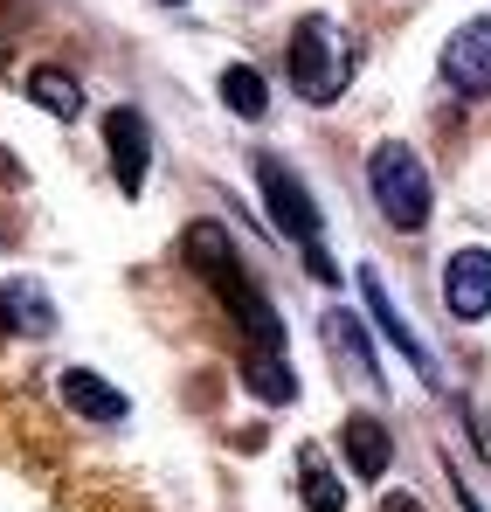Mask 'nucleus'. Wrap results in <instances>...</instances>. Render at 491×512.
Segmentation results:
<instances>
[{
    "instance_id": "obj_10",
    "label": "nucleus",
    "mask_w": 491,
    "mask_h": 512,
    "mask_svg": "<svg viewBox=\"0 0 491 512\" xmlns=\"http://www.w3.org/2000/svg\"><path fill=\"white\" fill-rule=\"evenodd\" d=\"M360 291H367V312H374V326H381L388 340L402 346V353H409V360H415V374H422V381L436 388V360H429V346L415 340V326H409V319H402V312L388 305V284H381L374 270H360Z\"/></svg>"
},
{
    "instance_id": "obj_16",
    "label": "nucleus",
    "mask_w": 491,
    "mask_h": 512,
    "mask_svg": "<svg viewBox=\"0 0 491 512\" xmlns=\"http://www.w3.org/2000/svg\"><path fill=\"white\" fill-rule=\"evenodd\" d=\"M326 340L339 346V353H353V367L374 374V353H367V340H360V326H346V312H332V319H326Z\"/></svg>"
},
{
    "instance_id": "obj_13",
    "label": "nucleus",
    "mask_w": 491,
    "mask_h": 512,
    "mask_svg": "<svg viewBox=\"0 0 491 512\" xmlns=\"http://www.w3.org/2000/svg\"><path fill=\"white\" fill-rule=\"evenodd\" d=\"M28 97H35L49 118H77V111H83L77 77H70V70H49V63H42V70H28Z\"/></svg>"
},
{
    "instance_id": "obj_18",
    "label": "nucleus",
    "mask_w": 491,
    "mask_h": 512,
    "mask_svg": "<svg viewBox=\"0 0 491 512\" xmlns=\"http://www.w3.org/2000/svg\"><path fill=\"white\" fill-rule=\"evenodd\" d=\"M0 173H14V167H7V153H0Z\"/></svg>"
},
{
    "instance_id": "obj_9",
    "label": "nucleus",
    "mask_w": 491,
    "mask_h": 512,
    "mask_svg": "<svg viewBox=\"0 0 491 512\" xmlns=\"http://www.w3.org/2000/svg\"><path fill=\"white\" fill-rule=\"evenodd\" d=\"M0 319L14 333H28V340H49L56 333V298L35 277H14V284H0Z\"/></svg>"
},
{
    "instance_id": "obj_7",
    "label": "nucleus",
    "mask_w": 491,
    "mask_h": 512,
    "mask_svg": "<svg viewBox=\"0 0 491 512\" xmlns=\"http://www.w3.org/2000/svg\"><path fill=\"white\" fill-rule=\"evenodd\" d=\"M443 84L457 90V97H491V14L478 21H464L450 42H443Z\"/></svg>"
},
{
    "instance_id": "obj_1",
    "label": "nucleus",
    "mask_w": 491,
    "mask_h": 512,
    "mask_svg": "<svg viewBox=\"0 0 491 512\" xmlns=\"http://www.w3.org/2000/svg\"><path fill=\"white\" fill-rule=\"evenodd\" d=\"M187 263L215 284V298L229 305V319H236L263 353H277V346H284V319L270 312V298L243 277V256H236V243H229V229H222V222H194V229H187Z\"/></svg>"
},
{
    "instance_id": "obj_4",
    "label": "nucleus",
    "mask_w": 491,
    "mask_h": 512,
    "mask_svg": "<svg viewBox=\"0 0 491 512\" xmlns=\"http://www.w3.org/2000/svg\"><path fill=\"white\" fill-rule=\"evenodd\" d=\"M256 187H263V208H270L277 236H291V243L319 250V208H312L305 180H298V173L284 167L277 153H263V160H256Z\"/></svg>"
},
{
    "instance_id": "obj_14",
    "label": "nucleus",
    "mask_w": 491,
    "mask_h": 512,
    "mask_svg": "<svg viewBox=\"0 0 491 512\" xmlns=\"http://www.w3.org/2000/svg\"><path fill=\"white\" fill-rule=\"evenodd\" d=\"M222 104H229L236 118H263V111H270V90H263V77H256L249 63H236V70H222Z\"/></svg>"
},
{
    "instance_id": "obj_19",
    "label": "nucleus",
    "mask_w": 491,
    "mask_h": 512,
    "mask_svg": "<svg viewBox=\"0 0 491 512\" xmlns=\"http://www.w3.org/2000/svg\"><path fill=\"white\" fill-rule=\"evenodd\" d=\"M160 7H180V0H160Z\"/></svg>"
},
{
    "instance_id": "obj_3",
    "label": "nucleus",
    "mask_w": 491,
    "mask_h": 512,
    "mask_svg": "<svg viewBox=\"0 0 491 512\" xmlns=\"http://www.w3.org/2000/svg\"><path fill=\"white\" fill-rule=\"evenodd\" d=\"M346 77H353V49L339 42V28L326 14H305L298 35H291V84L305 90L312 104H332L346 90Z\"/></svg>"
},
{
    "instance_id": "obj_5",
    "label": "nucleus",
    "mask_w": 491,
    "mask_h": 512,
    "mask_svg": "<svg viewBox=\"0 0 491 512\" xmlns=\"http://www.w3.org/2000/svg\"><path fill=\"white\" fill-rule=\"evenodd\" d=\"M104 146H111V180H118V194H139L146 173H153V125H146L132 104H111V111H104Z\"/></svg>"
},
{
    "instance_id": "obj_17",
    "label": "nucleus",
    "mask_w": 491,
    "mask_h": 512,
    "mask_svg": "<svg viewBox=\"0 0 491 512\" xmlns=\"http://www.w3.org/2000/svg\"><path fill=\"white\" fill-rule=\"evenodd\" d=\"M381 512H422V506H415L409 492H388V499H381Z\"/></svg>"
},
{
    "instance_id": "obj_11",
    "label": "nucleus",
    "mask_w": 491,
    "mask_h": 512,
    "mask_svg": "<svg viewBox=\"0 0 491 512\" xmlns=\"http://www.w3.org/2000/svg\"><path fill=\"white\" fill-rule=\"evenodd\" d=\"M339 450H346L353 478H388V464H395V443H388V429L374 423V416H353V423L339 429Z\"/></svg>"
},
{
    "instance_id": "obj_6",
    "label": "nucleus",
    "mask_w": 491,
    "mask_h": 512,
    "mask_svg": "<svg viewBox=\"0 0 491 512\" xmlns=\"http://www.w3.org/2000/svg\"><path fill=\"white\" fill-rule=\"evenodd\" d=\"M443 312L457 326H478L491 312V250H478V243L450 250V263H443Z\"/></svg>"
},
{
    "instance_id": "obj_8",
    "label": "nucleus",
    "mask_w": 491,
    "mask_h": 512,
    "mask_svg": "<svg viewBox=\"0 0 491 512\" xmlns=\"http://www.w3.org/2000/svg\"><path fill=\"white\" fill-rule=\"evenodd\" d=\"M63 402L77 409L83 423H104V429L132 416V402H125V395H118L104 374H90V367H63Z\"/></svg>"
},
{
    "instance_id": "obj_15",
    "label": "nucleus",
    "mask_w": 491,
    "mask_h": 512,
    "mask_svg": "<svg viewBox=\"0 0 491 512\" xmlns=\"http://www.w3.org/2000/svg\"><path fill=\"white\" fill-rule=\"evenodd\" d=\"M305 506H312V512H339V506H346V485L326 478L319 464H305Z\"/></svg>"
},
{
    "instance_id": "obj_2",
    "label": "nucleus",
    "mask_w": 491,
    "mask_h": 512,
    "mask_svg": "<svg viewBox=\"0 0 491 512\" xmlns=\"http://www.w3.org/2000/svg\"><path fill=\"white\" fill-rule=\"evenodd\" d=\"M367 187H374V201H381V215L415 236V229H429V208H436V187H429V167L415 160L409 146H381L374 153V167H367Z\"/></svg>"
},
{
    "instance_id": "obj_12",
    "label": "nucleus",
    "mask_w": 491,
    "mask_h": 512,
    "mask_svg": "<svg viewBox=\"0 0 491 512\" xmlns=\"http://www.w3.org/2000/svg\"><path fill=\"white\" fill-rule=\"evenodd\" d=\"M243 388L256 395V402H270V409H284V402H298V374L277 360V353H243Z\"/></svg>"
}]
</instances>
